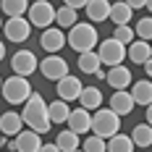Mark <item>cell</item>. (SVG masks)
Returning a JSON list of instances; mask_svg holds the SVG:
<instances>
[{
  "instance_id": "1",
  "label": "cell",
  "mask_w": 152,
  "mask_h": 152,
  "mask_svg": "<svg viewBox=\"0 0 152 152\" xmlns=\"http://www.w3.org/2000/svg\"><path fill=\"white\" fill-rule=\"evenodd\" d=\"M21 118H24V123H26V129L29 131H34V134H47L50 131V115H47V102L45 97L39 94V92H34L29 100H26V105H24V110H21Z\"/></svg>"
},
{
  "instance_id": "2",
  "label": "cell",
  "mask_w": 152,
  "mask_h": 152,
  "mask_svg": "<svg viewBox=\"0 0 152 152\" xmlns=\"http://www.w3.org/2000/svg\"><path fill=\"white\" fill-rule=\"evenodd\" d=\"M66 42L71 50H76L79 55L84 53H94V47L100 42V34H97V26L89 24V21H79L74 29L66 34Z\"/></svg>"
},
{
  "instance_id": "3",
  "label": "cell",
  "mask_w": 152,
  "mask_h": 152,
  "mask_svg": "<svg viewBox=\"0 0 152 152\" xmlns=\"http://www.w3.org/2000/svg\"><path fill=\"white\" fill-rule=\"evenodd\" d=\"M92 134L100 139H113L121 134V118L110 110V107H100L97 113H92Z\"/></svg>"
},
{
  "instance_id": "4",
  "label": "cell",
  "mask_w": 152,
  "mask_h": 152,
  "mask_svg": "<svg viewBox=\"0 0 152 152\" xmlns=\"http://www.w3.org/2000/svg\"><path fill=\"white\" fill-rule=\"evenodd\" d=\"M0 94H3V100L11 102V105H26V100H29L34 92H31V84L26 79H21V76H8V79L3 81Z\"/></svg>"
},
{
  "instance_id": "5",
  "label": "cell",
  "mask_w": 152,
  "mask_h": 152,
  "mask_svg": "<svg viewBox=\"0 0 152 152\" xmlns=\"http://www.w3.org/2000/svg\"><path fill=\"white\" fill-rule=\"evenodd\" d=\"M97 55H100V63H102V66L115 68V66H123V61H126V47H123L121 42H115L113 37H107V39L100 42Z\"/></svg>"
},
{
  "instance_id": "6",
  "label": "cell",
  "mask_w": 152,
  "mask_h": 152,
  "mask_svg": "<svg viewBox=\"0 0 152 152\" xmlns=\"http://www.w3.org/2000/svg\"><path fill=\"white\" fill-rule=\"evenodd\" d=\"M55 11L58 8H53V3H47V0H37V3H31L29 5V24L31 26H39V29L45 31L50 29V24H55Z\"/></svg>"
},
{
  "instance_id": "7",
  "label": "cell",
  "mask_w": 152,
  "mask_h": 152,
  "mask_svg": "<svg viewBox=\"0 0 152 152\" xmlns=\"http://www.w3.org/2000/svg\"><path fill=\"white\" fill-rule=\"evenodd\" d=\"M11 68H13V76L29 79L34 71H39V61L31 50H16L13 58H11Z\"/></svg>"
},
{
  "instance_id": "8",
  "label": "cell",
  "mask_w": 152,
  "mask_h": 152,
  "mask_svg": "<svg viewBox=\"0 0 152 152\" xmlns=\"http://www.w3.org/2000/svg\"><path fill=\"white\" fill-rule=\"evenodd\" d=\"M39 71L45 79H53L55 84L68 76V61L61 58V55H47L45 61H39Z\"/></svg>"
},
{
  "instance_id": "9",
  "label": "cell",
  "mask_w": 152,
  "mask_h": 152,
  "mask_svg": "<svg viewBox=\"0 0 152 152\" xmlns=\"http://www.w3.org/2000/svg\"><path fill=\"white\" fill-rule=\"evenodd\" d=\"M39 45H42V50H45L47 55H58L63 47L68 45L66 42V31L58 29V26H50V29H45L39 34Z\"/></svg>"
},
{
  "instance_id": "10",
  "label": "cell",
  "mask_w": 152,
  "mask_h": 152,
  "mask_svg": "<svg viewBox=\"0 0 152 152\" xmlns=\"http://www.w3.org/2000/svg\"><path fill=\"white\" fill-rule=\"evenodd\" d=\"M3 31H5V39L8 42H26L31 34V24L29 18H8L5 21V26H3Z\"/></svg>"
},
{
  "instance_id": "11",
  "label": "cell",
  "mask_w": 152,
  "mask_h": 152,
  "mask_svg": "<svg viewBox=\"0 0 152 152\" xmlns=\"http://www.w3.org/2000/svg\"><path fill=\"white\" fill-rule=\"evenodd\" d=\"M55 89H58V100L63 102H79V97H81V92H84V84L76 79V76H66L61 79L58 84H55Z\"/></svg>"
},
{
  "instance_id": "12",
  "label": "cell",
  "mask_w": 152,
  "mask_h": 152,
  "mask_svg": "<svg viewBox=\"0 0 152 152\" xmlns=\"http://www.w3.org/2000/svg\"><path fill=\"white\" fill-rule=\"evenodd\" d=\"M107 84L113 87L115 92H129V87H131V68L129 66H115V68H107Z\"/></svg>"
},
{
  "instance_id": "13",
  "label": "cell",
  "mask_w": 152,
  "mask_h": 152,
  "mask_svg": "<svg viewBox=\"0 0 152 152\" xmlns=\"http://www.w3.org/2000/svg\"><path fill=\"white\" fill-rule=\"evenodd\" d=\"M68 131H74V134H87L89 137L92 131V113H87L84 107H74L71 110V115H68Z\"/></svg>"
},
{
  "instance_id": "14",
  "label": "cell",
  "mask_w": 152,
  "mask_h": 152,
  "mask_svg": "<svg viewBox=\"0 0 152 152\" xmlns=\"http://www.w3.org/2000/svg\"><path fill=\"white\" fill-rule=\"evenodd\" d=\"M0 131H3V137H18L21 131H24V118H21V113H16V110H5L3 115H0Z\"/></svg>"
},
{
  "instance_id": "15",
  "label": "cell",
  "mask_w": 152,
  "mask_h": 152,
  "mask_svg": "<svg viewBox=\"0 0 152 152\" xmlns=\"http://www.w3.org/2000/svg\"><path fill=\"white\" fill-rule=\"evenodd\" d=\"M11 144H13L16 152H39L42 150V139H39V134H34V131H29V129H24Z\"/></svg>"
},
{
  "instance_id": "16",
  "label": "cell",
  "mask_w": 152,
  "mask_h": 152,
  "mask_svg": "<svg viewBox=\"0 0 152 152\" xmlns=\"http://www.w3.org/2000/svg\"><path fill=\"white\" fill-rule=\"evenodd\" d=\"M110 5L113 3H107V0H89L87 3V18H89V24H102V21H110Z\"/></svg>"
},
{
  "instance_id": "17",
  "label": "cell",
  "mask_w": 152,
  "mask_h": 152,
  "mask_svg": "<svg viewBox=\"0 0 152 152\" xmlns=\"http://www.w3.org/2000/svg\"><path fill=\"white\" fill-rule=\"evenodd\" d=\"M126 58L137 66H144V63L152 58V45L150 42H142V39H134L131 45L126 47Z\"/></svg>"
},
{
  "instance_id": "18",
  "label": "cell",
  "mask_w": 152,
  "mask_h": 152,
  "mask_svg": "<svg viewBox=\"0 0 152 152\" xmlns=\"http://www.w3.org/2000/svg\"><path fill=\"white\" fill-rule=\"evenodd\" d=\"M79 107H84L87 113H97L102 107V92H100V87H84L81 97H79Z\"/></svg>"
},
{
  "instance_id": "19",
  "label": "cell",
  "mask_w": 152,
  "mask_h": 152,
  "mask_svg": "<svg viewBox=\"0 0 152 152\" xmlns=\"http://www.w3.org/2000/svg\"><path fill=\"white\" fill-rule=\"evenodd\" d=\"M110 110L123 118V115H129L131 110H134V97H131V92H113V97H110Z\"/></svg>"
},
{
  "instance_id": "20",
  "label": "cell",
  "mask_w": 152,
  "mask_h": 152,
  "mask_svg": "<svg viewBox=\"0 0 152 152\" xmlns=\"http://www.w3.org/2000/svg\"><path fill=\"white\" fill-rule=\"evenodd\" d=\"M131 97H134V105H152V81L150 79H142V81H134L131 84Z\"/></svg>"
},
{
  "instance_id": "21",
  "label": "cell",
  "mask_w": 152,
  "mask_h": 152,
  "mask_svg": "<svg viewBox=\"0 0 152 152\" xmlns=\"http://www.w3.org/2000/svg\"><path fill=\"white\" fill-rule=\"evenodd\" d=\"M55 147H58L61 152H76V150H81V139H79V134L63 129L61 134L55 137Z\"/></svg>"
},
{
  "instance_id": "22",
  "label": "cell",
  "mask_w": 152,
  "mask_h": 152,
  "mask_svg": "<svg viewBox=\"0 0 152 152\" xmlns=\"http://www.w3.org/2000/svg\"><path fill=\"white\" fill-rule=\"evenodd\" d=\"M131 8H129V3H113L110 5V21L115 24V26H131Z\"/></svg>"
},
{
  "instance_id": "23",
  "label": "cell",
  "mask_w": 152,
  "mask_h": 152,
  "mask_svg": "<svg viewBox=\"0 0 152 152\" xmlns=\"http://www.w3.org/2000/svg\"><path fill=\"white\" fill-rule=\"evenodd\" d=\"M47 115H50V123H68L71 107H68V102H63V100L47 102Z\"/></svg>"
},
{
  "instance_id": "24",
  "label": "cell",
  "mask_w": 152,
  "mask_h": 152,
  "mask_svg": "<svg viewBox=\"0 0 152 152\" xmlns=\"http://www.w3.org/2000/svg\"><path fill=\"white\" fill-rule=\"evenodd\" d=\"M0 8H3V13L8 18H24L29 13V3L26 0H3Z\"/></svg>"
},
{
  "instance_id": "25",
  "label": "cell",
  "mask_w": 152,
  "mask_h": 152,
  "mask_svg": "<svg viewBox=\"0 0 152 152\" xmlns=\"http://www.w3.org/2000/svg\"><path fill=\"white\" fill-rule=\"evenodd\" d=\"M131 142H134V147H152V126L150 123H137L131 131Z\"/></svg>"
},
{
  "instance_id": "26",
  "label": "cell",
  "mask_w": 152,
  "mask_h": 152,
  "mask_svg": "<svg viewBox=\"0 0 152 152\" xmlns=\"http://www.w3.org/2000/svg\"><path fill=\"white\" fill-rule=\"evenodd\" d=\"M76 66H79L81 74H92V76L102 68V63H100V55H97V53H84V55H79Z\"/></svg>"
},
{
  "instance_id": "27",
  "label": "cell",
  "mask_w": 152,
  "mask_h": 152,
  "mask_svg": "<svg viewBox=\"0 0 152 152\" xmlns=\"http://www.w3.org/2000/svg\"><path fill=\"white\" fill-rule=\"evenodd\" d=\"M55 24H58V29H74L76 24H79V16L74 13V11H68L66 5H61L58 11H55Z\"/></svg>"
},
{
  "instance_id": "28",
  "label": "cell",
  "mask_w": 152,
  "mask_h": 152,
  "mask_svg": "<svg viewBox=\"0 0 152 152\" xmlns=\"http://www.w3.org/2000/svg\"><path fill=\"white\" fill-rule=\"evenodd\" d=\"M107 152H134V142L129 134H115L107 139Z\"/></svg>"
},
{
  "instance_id": "29",
  "label": "cell",
  "mask_w": 152,
  "mask_h": 152,
  "mask_svg": "<svg viewBox=\"0 0 152 152\" xmlns=\"http://www.w3.org/2000/svg\"><path fill=\"white\" fill-rule=\"evenodd\" d=\"M81 152H107V142L100 137H94V134H89V137L81 142Z\"/></svg>"
},
{
  "instance_id": "30",
  "label": "cell",
  "mask_w": 152,
  "mask_h": 152,
  "mask_svg": "<svg viewBox=\"0 0 152 152\" xmlns=\"http://www.w3.org/2000/svg\"><path fill=\"white\" fill-rule=\"evenodd\" d=\"M134 34H137L142 42H150V39H152V16H147V18H139L137 26H134Z\"/></svg>"
},
{
  "instance_id": "31",
  "label": "cell",
  "mask_w": 152,
  "mask_h": 152,
  "mask_svg": "<svg viewBox=\"0 0 152 152\" xmlns=\"http://www.w3.org/2000/svg\"><path fill=\"white\" fill-rule=\"evenodd\" d=\"M134 37H137V34H134L131 26H115V31H113V39H115V42H121L123 47L131 45V42H134Z\"/></svg>"
},
{
  "instance_id": "32",
  "label": "cell",
  "mask_w": 152,
  "mask_h": 152,
  "mask_svg": "<svg viewBox=\"0 0 152 152\" xmlns=\"http://www.w3.org/2000/svg\"><path fill=\"white\" fill-rule=\"evenodd\" d=\"M87 3H89V0H66V3H63V5H66V8H68V11H81V8H87Z\"/></svg>"
},
{
  "instance_id": "33",
  "label": "cell",
  "mask_w": 152,
  "mask_h": 152,
  "mask_svg": "<svg viewBox=\"0 0 152 152\" xmlns=\"http://www.w3.org/2000/svg\"><path fill=\"white\" fill-rule=\"evenodd\" d=\"M129 8H131V11H142V8H147V3H142V0H129Z\"/></svg>"
},
{
  "instance_id": "34",
  "label": "cell",
  "mask_w": 152,
  "mask_h": 152,
  "mask_svg": "<svg viewBox=\"0 0 152 152\" xmlns=\"http://www.w3.org/2000/svg\"><path fill=\"white\" fill-rule=\"evenodd\" d=\"M39 152H61V150H58L55 142H53V144H42V150H39Z\"/></svg>"
},
{
  "instance_id": "35",
  "label": "cell",
  "mask_w": 152,
  "mask_h": 152,
  "mask_svg": "<svg viewBox=\"0 0 152 152\" xmlns=\"http://www.w3.org/2000/svg\"><path fill=\"white\" fill-rule=\"evenodd\" d=\"M144 71H147V79H152V58L144 63Z\"/></svg>"
},
{
  "instance_id": "36",
  "label": "cell",
  "mask_w": 152,
  "mask_h": 152,
  "mask_svg": "<svg viewBox=\"0 0 152 152\" xmlns=\"http://www.w3.org/2000/svg\"><path fill=\"white\" fill-rule=\"evenodd\" d=\"M94 76H97L100 81H105V79H107V71H102V68H100V71H97V74H94Z\"/></svg>"
},
{
  "instance_id": "37",
  "label": "cell",
  "mask_w": 152,
  "mask_h": 152,
  "mask_svg": "<svg viewBox=\"0 0 152 152\" xmlns=\"http://www.w3.org/2000/svg\"><path fill=\"white\" fill-rule=\"evenodd\" d=\"M3 58H5V42L0 39V61H3Z\"/></svg>"
},
{
  "instance_id": "38",
  "label": "cell",
  "mask_w": 152,
  "mask_h": 152,
  "mask_svg": "<svg viewBox=\"0 0 152 152\" xmlns=\"http://www.w3.org/2000/svg\"><path fill=\"white\" fill-rule=\"evenodd\" d=\"M147 123H150V126H152V105L147 107Z\"/></svg>"
},
{
  "instance_id": "39",
  "label": "cell",
  "mask_w": 152,
  "mask_h": 152,
  "mask_svg": "<svg viewBox=\"0 0 152 152\" xmlns=\"http://www.w3.org/2000/svg\"><path fill=\"white\" fill-rule=\"evenodd\" d=\"M147 11H150V16H152V0H150V3H147Z\"/></svg>"
},
{
  "instance_id": "40",
  "label": "cell",
  "mask_w": 152,
  "mask_h": 152,
  "mask_svg": "<svg viewBox=\"0 0 152 152\" xmlns=\"http://www.w3.org/2000/svg\"><path fill=\"white\" fill-rule=\"evenodd\" d=\"M3 26H5V24H3V18H0V31H3Z\"/></svg>"
},
{
  "instance_id": "41",
  "label": "cell",
  "mask_w": 152,
  "mask_h": 152,
  "mask_svg": "<svg viewBox=\"0 0 152 152\" xmlns=\"http://www.w3.org/2000/svg\"><path fill=\"white\" fill-rule=\"evenodd\" d=\"M0 89H3V76H0Z\"/></svg>"
},
{
  "instance_id": "42",
  "label": "cell",
  "mask_w": 152,
  "mask_h": 152,
  "mask_svg": "<svg viewBox=\"0 0 152 152\" xmlns=\"http://www.w3.org/2000/svg\"><path fill=\"white\" fill-rule=\"evenodd\" d=\"M0 152H3V139H0Z\"/></svg>"
},
{
  "instance_id": "43",
  "label": "cell",
  "mask_w": 152,
  "mask_h": 152,
  "mask_svg": "<svg viewBox=\"0 0 152 152\" xmlns=\"http://www.w3.org/2000/svg\"><path fill=\"white\" fill-rule=\"evenodd\" d=\"M76 152H81V150H76Z\"/></svg>"
}]
</instances>
